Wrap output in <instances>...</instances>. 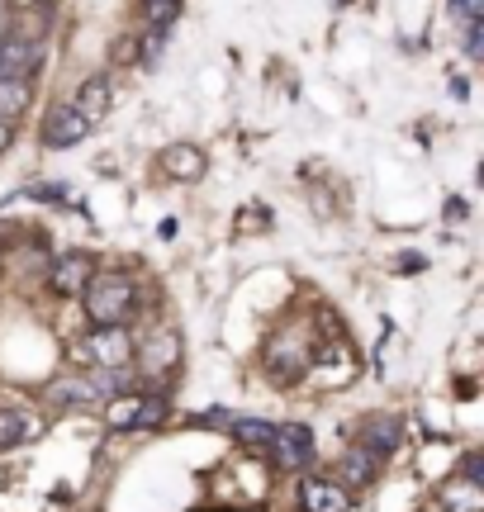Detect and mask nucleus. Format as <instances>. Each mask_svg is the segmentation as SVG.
Here are the masks:
<instances>
[{"label":"nucleus","mask_w":484,"mask_h":512,"mask_svg":"<svg viewBox=\"0 0 484 512\" xmlns=\"http://www.w3.org/2000/svg\"><path fill=\"white\" fill-rule=\"evenodd\" d=\"M81 294H86V313H91L100 328H124V318H129L133 304H138V290H133L129 275H100L95 271V280Z\"/></svg>","instance_id":"obj_1"},{"label":"nucleus","mask_w":484,"mask_h":512,"mask_svg":"<svg viewBox=\"0 0 484 512\" xmlns=\"http://www.w3.org/2000/svg\"><path fill=\"white\" fill-rule=\"evenodd\" d=\"M133 356V337L124 328H100L81 342V361H91L95 370H124Z\"/></svg>","instance_id":"obj_2"},{"label":"nucleus","mask_w":484,"mask_h":512,"mask_svg":"<svg viewBox=\"0 0 484 512\" xmlns=\"http://www.w3.org/2000/svg\"><path fill=\"white\" fill-rule=\"evenodd\" d=\"M266 451H271V460H276L280 470H290V475H295V470H304V465L314 460V432H309V427H299V422L276 427Z\"/></svg>","instance_id":"obj_3"},{"label":"nucleus","mask_w":484,"mask_h":512,"mask_svg":"<svg viewBox=\"0 0 484 512\" xmlns=\"http://www.w3.org/2000/svg\"><path fill=\"white\" fill-rule=\"evenodd\" d=\"M86 133H91V124H86L72 105H57V110L43 119V147H57V152L86 143Z\"/></svg>","instance_id":"obj_4"},{"label":"nucleus","mask_w":484,"mask_h":512,"mask_svg":"<svg viewBox=\"0 0 484 512\" xmlns=\"http://www.w3.org/2000/svg\"><path fill=\"white\" fill-rule=\"evenodd\" d=\"M299 503L304 512H347V489L333 484V479H318V475H304L299 479Z\"/></svg>","instance_id":"obj_5"},{"label":"nucleus","mask_w":484,"mask_h":512,"mask_svg":"<svg viewBox=\"0 0 484 512\" xmlns=\"http://www.w3.org/2000/svg\"><path fill=\"white\" fill-rule=\"evenodd\" d=\"M95 280V256L91 252H67L53 266V290L57 294H81Z\"/></svg>","instance_id":"obj_6"},{"label":"nucleus","mask_w":484,"mask_h":512,"mask_svg":"<svg viewBox=\"0 0 484 512\" xmlns=\"http://www.w3.org/2000/svg\"><path fill=\"white\" fill-rule=\"evenodd\" d=\"M38 67V48L24 38H5L0 43V81H29V72Z\"/></svg>","instance_id":"obj_7"},{"label":"nucleus","mask_w":484,"mask_h":512,"mask_svg":"<svg viewBox=\"0 0 484 512\" xmlns=\"http://www.w3.org/2000/svg\"><path fill=\"white\" fill-rule=\"evenodd\" d=\"M304 366H309V356H304V347H290V337H280V342H271V351H266V370L276 375V380H299L304 375Z\"/></svg>","instance_id":"obj_8"},{"label":"nucleus","mask_w":484,"mask_h":512,"mask_svg":"<svg viewBox=\"0 0 484 512\" xmlns=\"http://www.w3.org/2000/svg\"><path fill=\"white\" fill-rule=\"evenodd\" d=\"M162 166H167V176H176V181H200L205 176V152L195 143H176L162 152Z\"/></svg>","instance_id":"obj_9"},{"label":"nucleus","mask_w":484,"mask_h":512,"mask_svg":"<svg viewBox=\"0 0 484 512\" xmlns=\"http://www.w3.org/2000/svg\"><path fill=\"white\" fill-rule=\"evenodd\" d=\"M176 356H181V337L176 332H157L152 342H143V370L148 375H167L176 366Z\"/></svg>","instance_id":"obj_10"},{"label":"nucleus","mask_w":484,"mask_h":512,"mask_svg":"<svg viewBox=\"0 0 484 512\" xmlns=\"http://www.w3.org/2000/svg\"><path fill=\"white\" fill-rule=\"evenodd\" d=\"M72 110L81 114L86 124H100L105 110H110V81H105V76H91V81L81 86V95L72 100Z\"/></svg>","instance_id":"obj_11"},{"label":"nucleus","mask_w":484,"mask_h":512,"mask_svg":"<svg viewBox=\"0 0 484 512\" xmlns=\"http://www.w3.org/2000/svg\"><path fill=\"white\" fill-rule=\"evenodd\" d=\"M484 508V484H470V479H447L442 484V512H480Z\"/></svg>","instance_id":"obj_12"},{"label":"nucleus","mask_w":484,"mask_h":512,"mask_svg":"<svg viewBox=\"0 0 484 512\" xmlns=\"http://www.w3.org/2000/svg\"><path fill=\"white\" fill-rule=\"evenodd\" d=\"M34 432H38V422L29 418V413H19V408H0V451L24 446Z\"/></svg>","instance_id":"obj_13"},{"label":"nucleus","mask_w":484,"mask_h":512,"mask_svg":"<svg viewBox=\"0 0 484 512\" xmlns=\"http://www.w3.org/2000/svg\"><path fill=\"white\" fill-rule=\"evenodd\" d=\"M375 470H380V460H375L366 446H352V451L342 456V479H347L352 489H366L375 479Z\"/></svg>","instance_id":"obj_14"},{"label":"nucleus","mask_w":484,"mask_h":512,"mask_svg":"<svg viewBox=\"0 0 484 512\" xmlns=\"http://www.w3.org/2000/svg\"><path fill=\"white\" fill-rule=\"evenodd\" d=\"M361 446H366L375 460H385L394 446H399V422H371L366 437H361Z\"/></svg>","instance_id":"obj_15"},{"label":"nucleus","mask_w":484,"mask_h":512,"mask_svg":"<svg viewBox=\"0 0 484 512\" xmlns=\"http://www.w3.org/2000/svg\"><path fill=\"white\" fill-rule=\"evenodd\" d=\"M29 100H34L29 81H0V119H15V114H24V110H29Z\"/></svg>","instance_id":"obj_16"},{"label":"nucleus","mask_w":484,"mask_h":512,"mask_svg":"<svg viewBox=\"0 0 484 512\" xmlns=\"http://www.w3.org/2000/svg\"><path fill=\"white\" fill-rule=\"evenodd\" d=\"M271 432H276V427H271V422H261V418H238L233 422V437H238L242 446H257V451L271 446Z\"/></svg>","instance_id":"obj_17"},{"label":"nucleus","mask_w":484,"mask_h":512,"mask_svg":"<svg viewBox=\"0 0 484 512\" xmlns=\"http://www.w3.org/2000/svg\"><path fill=\"white\" fill-rule=\"evenodd\" d=\"M138 403H143V394L114 399L110 408H105V422H110V427H138Z\"/></svg>","instance_id":"obj_18"},{"label":"nucleus","mask_w":484,"mask_h":512,"mask_svg":"<svg viewBox=\"0 0 484 512\" xmlns=\"http://www.w3.org/2000/svg\"><path fill=\"white\" fill-rule=\"evenodd\" d=\"M57 403H72V408H81V403H91L95 399V389H91V380H57L53 389H48Z\"/></svg>","instance_id":"obj_19"},{"label":"nucleus","mask_w":484,"mask_h":512,"mask_svg":"<svg viewBox=\"0 0 484 512\" xmlns=\"http://www.w3.org/2000/svg\"><path fill=\"white\" fill-rule=\"evenodd\" d=\"M148 29H171V19L181 15V0H143Z\"/></svg>","instance_id":"obj_20"},{"label":"nucleus","mask_w":484,"mask_h":512,"mask_svg":"<svg viewBox=\"0 0 484 512\" xmlns=\"http://www.w3.org/2000/svg\"><path fill=\"white\" fill-rule=\"evenodd\" d=\"M86 380H91L95 399H105V394H119V389L129 384V370H91Z\"/></svg>","instance_id":"obj_21"},{"label":"nucleus","mask_w":484,"mask_h":512,"mask_svg":"<svg viewBox=\"0 0 484 512\" xmlns=\"http://www.w3.org/2000/svg\"><path fill=\"white\" fill-rule=\"evenodd\" d=\"M162 418H167V399H162V394H143V403H138V427H157Z\"/></svg>","instance_id":"obj_22"},{"label":"nucleus","mask_w":484,"mask_h":512,"mask_svg":"<svg viewBox=\"0 0 484 512\" xmlns=\"http://www.w3.org/2000/svg\"><path fill=\"white\" fill-rule=\"evenodd\" d=\"M162 48H167V29H148V38H143V57H148V67L162 57Z\"/></svg>","instance_id":"obj_23"},{"label":"nucleus","mask_w":484,"mask_h":512,"mask_svg":"<svg viewBox=\"0 0 484 512\" xmlns=\"http://www.w3.org/2000/svg\"><path fill=\"white\" fill-rule=\"evenodd\" d=\"M466 53L470 57H484L480 53V19H470V24H466Z\"/></svg>","instance_id":"obj_24"},{"label":"nucleus","mask_w":484,"mask_h":512,"mask_svg":"<svg viewBox=\"0 0 484 512\" xmlns=\"http://www.w3.org/2000/svg\"><path fill=\"white\" fill-rule=\"evenodd\" d=\"M38 200H67V185H38Z\"/></svg>","instance_id":"obj_25"},{"label":"nucleus","mask_w":484,"mask_h":512,"mask_svg":"<svg viewBox=\"0 0 484 512\" xmlns=\"http://www.w3.org/2000/svg\"><path fill=\"white\" fill-rule=\"evenodd\" d=\"M10 147V128H5V119H0V152Z\"/></svg>","instance_id":"obj_26"}]
</instances>
